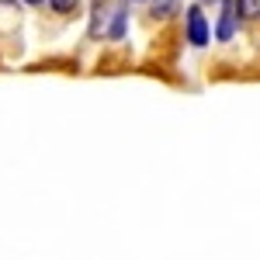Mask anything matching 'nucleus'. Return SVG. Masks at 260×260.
I'll use <instances>...</instances> for the list:
<instances>
[{"label": "nucleus", "instance_id": "obj_1", "mask_svg": "<svg viewBox=\"0 0 260 260\" xmlns=\"http://www.w3.org/2000/svg\"><path fill=\"white\" fill-rule=\"evenodd\" d=\"M184 24H187V42L194 49H205L208 39H212V28H208V18L201 14V7H187L184 11Z\"/></svg>", "mask_w": 260, "mask_h": 260}, {"label": "nucleus", "instance_id": "obj_2", "mask_svg": "<svg viewBox=\"0 0 260 260\" xmlns=\"http://www.w3.org/2000/svg\"><path fill=\"white\" fill-rule=\"evenodd\" d=\"M236 28H240V18H236L233 0H222V14H219V24H215V39L219 42H233Z\"/></svg>", "mask_w": 260, "mask_h": 260}, {"label": "nucleus", "instance_id": "obj_3", "mask_svg": "<svg viewBox=\"0 0 260 260\" xmlns=\"http://www.w3.org/2000/svg\"><path fill=\"white\" fill-rule=\"evenodd\" d=\"M125 21H128V7H125V4H118V7H115V11H111V24H108V28H104V35H108V39H125Z\"/></svg>", "mask_w": 260, "mask_h": 260}, {"label": "nucleus", "instance_id": "obj_4", "mask_svg": "<svg viewBox=\"0 0 260 260\" xmlns=\"http://www.w3.org/2000/svg\"><path fill=\"white\" fill-rule=\"evenodd\" d=\"M233 7H236V18L260 21V0H233Z\"/></svg>", "mask_w": 260, "mask_h": 260}, {"label": "nucleus", "instance_id": "obj_5", "mask_svg": "<svg viewBox=\"0 0 260 260\" xmlns=\"http://www.w3.org/2000/svg\"><path fill=\"white\" fill-rule=\"evenodd\" d=\"M180 0H153V18H170V14H177Z\"/></svg>", "mask_w": 260, "mask_h": 260}, {"label": "nucleus", "instance_id": "obj_6", "mask_svg": "<svg viewBox=\"0 0 260 260\" xmlns=\"http://www.w3.org/2000/svg\"><path fill=\"white\" fill-rule=\"evenodd\" d=\"M49 4H52V11H56V14H70V11L77 7V0H49Z\"/></svg>", "mask_w": 260, "mask_h": 260}, {"label": "nucleus", "instance_id": "obj_7", "mask_svg": "<svg viewBox=\"0 0 260 260\" xmlns=\"http://www.w3.org/2000/svg\"><path fill=\"white\" fill-rule=\"evenodd\" d=\"M24 4H31V7H42V4H49V0H24Z\"/></svg>", "mask_w": 260, "mask_h": 260}, {"label": "nucleus", "instance_id": "obj_8", "mask_svg": "<svg viewBox=\"0 0 260 260\" xmlns=\"http://www.w3.org/2000/svg\"><path fill=\"white\" fill-rule=\"evenodd\" d=\"M0 4H11V0H0Z\"/></svg>", "mask_w": 260, "mask_h": 260}]
</instances>
